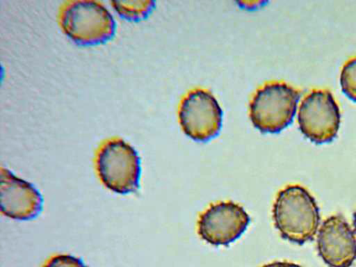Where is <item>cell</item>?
Returning a JSON list of instances; mask_svg holds the SVG:
<instances>
[{"label": "cell", "mask_w": 356, "mask_h": 267, "mask_svg": "<svg viewBox=\"0 0 356 267\" xmlns=\"http://www.w3.org/2000/svg\"><path fill=\"white\" fill-rule=\"evenodd\" d=\"M110 4L116 14L127 21L139 22L145 19L154 8L153 1H111Z\"/></svg>", "instance_id": "obj_10"}, {"label": "cell", "mask_w": 356, "mask_h": 267, "mask_svg": "<svg viewBox=\"0 0 356 267\" xmlns=\"http://www.w3.org/2000/svg\"><path fill=\"white\" fill-rule=\"evenodd\" d=\"M273 220L281 237L302 245L313 240L321 216L314 197L305 187L289 184L277 194L273 206Z\"/></svg>", "instance_id": "obj_1"}, {"label": "cell", "mask_w": 356, "mask_h": 267, "mask_svg": "<svg viewBox=\"0 0 356 267\" xmlns=\"http://www.w3.org/2000/svg\"><path fill=\"white\" fill-rule=\"evenodd\" d=\"M300 97L298 89L283 81L264 83L254 93L249 115L263 133H278L292 121Z\"/></svg>", "instance_id": "obj_4"}, {"label": "cell", "mask_w": 356, "mask_h": 267, "mask_svg": "<svg viewBox=\"0 0 356 267\" xmlns=\"http://www.w3.org/2000/svg\"><path fill=\"white\" fill-rule=\"evenodd\" d=\"M58 22L63 34L81 46H97L111 40L116 22L110 10L96 0H71L58 11Z\"/></svg>", "instance_id": "obj_2"}, {"label": "cell", "mask_w": 356, "mask_h": 267, "mask_svg": "<svg viewBox=\"0 0 356 267\" xmlns=\"http://www.w3.org/2000/svg\"><path fill=\"white\" fill-rule=\"evenodd\" d=\"M261 267H302V266H300V265H298L297 264L286 261H273V262L265 264Z\"/></svg>", "instance_id": "obj_13"}, {"label": "cell", "mask_w": 356, "mask_h": 267, "mask_svg": "<svg viewBox=\"0 0 356 267\" xmlns=\"http://www.w3.org/2000/svg\"><path fill=\"white\" fill-rule=\"evenodd\" d=\"M318 255L329 267H350L356 259V236L344 217H327L318 228Z\"/></svg>", "instance_id": "obj_8"}, {"label": "cell", "mask_w": 356, "mask_h": 267, "mask_svg": "<svg viewBox=\"0 0 356 267\" xmlns=\"http://www.w3.org/2000/svg\"><path fill=\"white\" fill-rule=\"evenodd\" d=\"M95 168L103 185L115 193H131L139 187V155L121 138H109L100 145L95 156Z\"/></svg>", "instance_id": "obj_3"}, {"label": "cell", "mask_w": 356, "mask_h": 267, "mask_svg": "<svg viewBox=\"0 0 356 267\" xmlns=\"http://www.w3.org/2000/svg\"><path fill=\"white\" fill-rule=\"evenodd\" d=\"M353 226H354V232L356 235V210L353 213Z\"/></svg>", "instance_id": "obj_14"}, {"label": "cell", "mask_w": 356, "mask_h": 267, "mask_svg": "<svg viewBox=\"0 0 356 267\" xmlns=\"http://www.w3.org/2000/svg\"><path fill=\"white\" fill-rule=\"evenodd\" d=\"M339 79L342 91L349 98L356 101V54L343 63Z\"/></svg>", "instance_id": "obj_11"}, {"label": "cell", "mask_w": 356, "mask_h": 267, "mask_svg": "<svg viewBox=\"0 0 356 267\" xmlns=\"http://www.w3.org/2000/svg\"><path fill=\"white\" fill-rule=\"evenodd\" d=\"M0 200L1 213L11 219L29 220L42 209L41 194L30 182L1 168Z\"/></svg>", "instance_id": "obj_9"}, {"label": "cell", "mask_w": 356, "mask_h": 267, "mask_svg": "<svg viewBox=\"0 0 356 267\" xmlns=\"http://www.w3.org/2000/svg\"><path fill=\"white\" fill-rule=\"evenodd\" d=\"M178 118L187 136L195 140L206 141L218 134L222 125V110L211 91L195 88L182 97Z\"/></svg>", "instance_id": "obj_6"}, {"label": "cell", "mask_w": 356, "mask_h": 267, "mask_svg": "<svg viewBox=\"0 0 356 267\" xmlns=\"http://www.w3.org/2000/svg\"><path fill=\"white\" fill-rule=\"evenodd\" d=\"M250 217L240 204L232 201L211 204L197 220L200 237L211 245H229L246 230Z\"/></svg>", "instance_id": "obj_7"}, {"label": "cell", "mask_w": 356, "mask_h": 267, "mask_svg": "<svg viewBox=\"0 0 356 267\" xmlns=\"http://www.w3.org/2000/svg\"><path fill=\"white\" fill-rule=\"evenodd\" d=\"M297 118L302 134L316 144H321L336 137L340 127L341 111L329 89L315 88L302 98Z\"/></svg>", "instance_id": "obj_5"}, {"label": "cell", "mask_w": 356, "mask_h": 267, "mask_svg": "<svg viewBox=\"0 0 356 267\" xmlns=\"http://www.w3.org/2000/svg\"><path fill=\"white\" fill-rule=\"evenodd\" d=\"M43 267H88L83 261L74 256L59 254L49 259Z\"/></svg>", "instance_id": "obj_12"}]
</instances>
